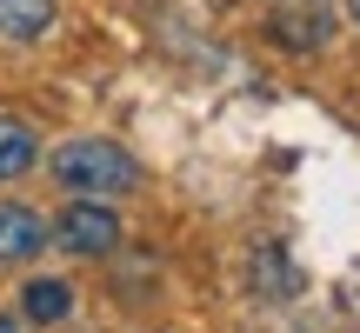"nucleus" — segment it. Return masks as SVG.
Returning <instances> with one entry per match:
<instances>
[{
	"mask_svg": "<svg viewBox=\"0 0 360 333\" xmlns=\"http://www.w3.org/2000/svg\"><path fill=\"white\" fill-rule=\"evenodd\" d=\"M53 187H67L74 200H120V193L141 187V160L127 147L101 141V133H80V141H60L47 154Z\"/></svg>",
	"mask_w": 360,
	"mask_h": 333,
	"instance_id": "obj_1",
	"label": "nucleus"
},
{
	"mask_svg": "<svg viewBox=\"0 0 360 333\" xmlns=\"http://www.w3.org/2000/svg\"><path fill=\"white\" fill-rule=\"evenodd\" d=\"M53 240L67 247V254H114L120 247V220H114V207L107 200H74L60 220H53Z\"/></svg>",
	"mask_w": 360,
	"mask_h": 333,
	"instance_id": "obj_2",
	"label": "nucleus"
},
{
	"mask_svg": "<svg viewBox=\"0 0 360 333\" xmlns=\"http://www.w3.org/2000/svg\"><path fill=\"white\" fill-rule=\"evenodd\" d=\"M47 247V220L20 200H0V267H20Z\"/></svg>",
	"mask_w": 360,
	"mask_h": 333,
	"instance_id": "obj_3",
	"label": "nucleus"
},
{
	"mask_svg": "<svg viewBox=\"0 0 360 333\" xmlns=\"http://www.w3.org/2000/svg\"><path fill=\"white\" fill-rule=\"evenodd\" d=\"M274 40H281L287 53H314L327 40V7L321 0H287V7L274 13Z\"/></svg>",
	"mask_w": 360,
	"mask_h": 333,
	"instance_id": "obj_4",
	"label": "nucleus"
},
{
	"mask_svg": "<svg viewBox=\"0 0 360 333\" xmlns=\"http://www.w3.org/2000/svg\"><path fill=\"white\" fill-rule=\"evenodd\" d=\"M34 160H40V133L27 127L20 114H7V107H0V180H20Z\"/></svg>",
	"mask_w": 360,
	"mask_h": 333,
	"instance_id": "obj_5",
	"label": "nucleus"
},
{
	"mask_svg": "<svg viewBox=\"0 0 360 333\" xmlns=\"http://www.w3.org/2000/svg\"><path fill=\"white\" fill-rule=\"evenodd\" d=\"M20 313H27L34 327H60L67 313H74V287L53 280V273H47V280H27V287H20Z\"/></svg>",
	"mask_w": 360,
	"mask_h": 333,
	"instance_id": "obj_6",
	"label": "nucleus"
},
{
	"mask_svg": "<svg viewBox=\"0 0 360 333\" xmlns=\"http://www.w3.org/2000/svg\"><path fill=\"white\" fill-rule=\"evenodd\" d=\"M60 20V0H0V40H40Z\"/></svg>",
	"mask_w": 360,
	"mask_h": 333,
	"instance_id": "obj_7",
	"label": "nucleus"
},
{
	"mask_svg": "<svg viewBox=\"0 0 360 333\" xmlns=\"http://www.w3.org/2000/svg\"><path fill=\"white\" fill-rule=\"evenodd\" d=\"M0 333H20V327H13V313H0Z\"/></svg>",
	"mask_w": 360,
	"mask_h": 333,
	"instance_id": "obj_8",
	"label": "nucleus"
},
{
	"mask_svg": "<svg viewBox=\"0 0 360 333\" xmlns=\"http://www.w3.org/2000/svg\"><path fill=\"white\" fill-rule=\"evenodd\" d=\"M347 20H354V27H360V0H347Z\"/></svg>",
	"mask_w": 360,
	"mask_h": 333,
	"instance_id": "obj_9",
	"label": "nucleus"
}]
</instances>
